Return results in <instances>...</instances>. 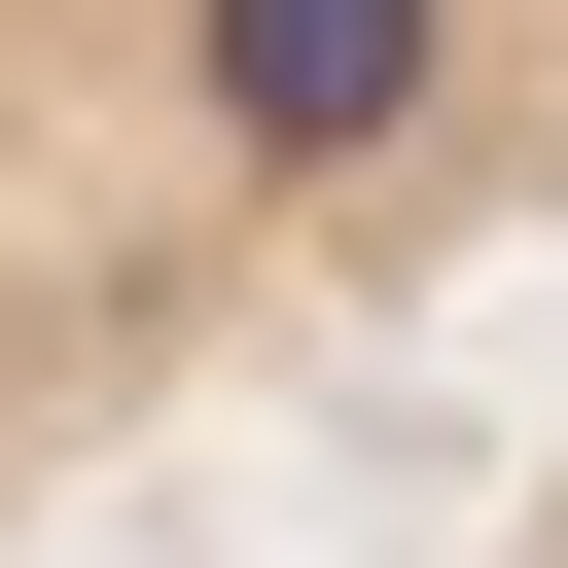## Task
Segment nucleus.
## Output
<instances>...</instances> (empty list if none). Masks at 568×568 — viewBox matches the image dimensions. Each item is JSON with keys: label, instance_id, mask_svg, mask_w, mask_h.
<instances>
[{"label": "nucleus", "instance_id": "2", "mask_svg": "<svg viewBox=\"0 0 568 568\" xmlns=\"http://www.w3.org/2000/svg\"><path fill=\"white\" fill-rule=\"evenodd\" d=\"M497 568H568V462H532V532H497Z\"/></svg>", "mask_w": 568, "mask_h": 568}, {"label": "nucleus", "instance_id": "1", "mask_svg": "<svg viewBox=\"0 0 568 568\" xmlns=\"http://www.w3.org/2000/svg\"><path fill=\"white\" fill-rule=\"evenodd\" d=\"M497 213H568V0H0V568Z\"/></svg>", "mask_w": 568, "mask_h": 568}]
</instances>
